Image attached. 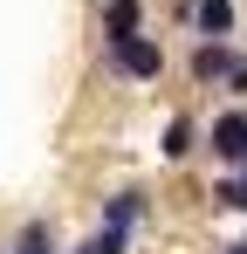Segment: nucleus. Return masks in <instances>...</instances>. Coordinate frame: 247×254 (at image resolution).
Returning <instances> with one entry per match:
<instances>
[{"label":"nucleus","mask_w":247,"mask_h":254,"mask_svg":"<svg viewBox=\"0 0 247 254\" xmlns=\"http://www.w3.org/2000/svg\"><path fill=\"white\" fill-rule=\"evenodd\" d=\"M0 254H7V248H0Z\"/></svg>","instance_id":"obj_13"},{"label":"nucleus","mask_w":247,"mask_h":254,"mask_svg":"<svg viewBox=\"0 0 247 254\" xmlns=\"http://www.w3.org/2000/svg\"><path fill=\"white\" fill-rule=\"evenodd\" d=\"M213 206H227V213H247V165L234 172V179H220V186H213Z\"/></svg>","instance_id":"obj_8"},{"label":"nucleus","mask_w":247,"mask_h":254,"mask_svg":"<svg viewBox=\"0 0 247 254\" xmlns=\"http://www.w3.org/2000/svg\"><path fill=\"white\" fill-rule=\"evenodd\" d=\"M124 35H144V7L137 0H103V42H124Z\"/></svg>","instance_id":"obj_5"},{"label":"nucleus","mask_w":247,"mask_h":254,"mask_svg":"<svg viewBox=\"0 0 247 254\" xmlns=\"http://www.w3.org/2000/svg\"><path fill=\"white\" fill-rule=\"evenodd\" d=\"M137 220H144V192H130V186H124V192H110V199H103V220H96V227L137 234Z\"/></svg>","instance_id":"obj_4"},{"label":"nucleus","mask_w":247,"mask_h":254,"mask_svg":"<svg viewBox=\"0 0 247 254\" xmlns=\"http://www.w3.org/2000/svg\"><path fill=\"white\" fill-rule=\"evenodd\" d=\"M192 144H199V124L179 110V117L165 124V137H158V158H165V165H179V158H192Z\"/></svg>","instance_id":"obj_6"},{"label":"nucleus","mask_w":247,"mask_h":254,"mask_svg":"<svg viewBox=\"0 0 247 254\" xmlns=\"http://www.w3.org/2000/svg\"><path fill=\"white\" fill-rule=\"evenodd\" d=\"M124 248H130V234H117V227H96V234H89L76 254H124Z\"/></svg>","instance_id":"obj_10"},{"label":"nucleus","mask_w":247,"mask_h":254,"mask_svg":"<svg viewBox=\"0 0 247 254\" xmlns=\"http://www.w3.org/2000/svg\"><path fill=\"white\" fill-rule=\"evenodd\" d=\"M227 96H247V55H241V69L227 76Z\"/></svg>","instance_id":"obj_11"},{"label":"nucleus","mask_w":247,"mask_h":254,"mask_svg":"<svg viewBox=\"0 0 247 254\" xmlns=\"http://www.w3.org/2000/svg\"><path fill=\"white\" fill-rule=\"evenodd\" d=\"M234 69H241L234 42H227V35H199V48H192V83H220V89H227Z\"/></svg>","instance_id":"obj_3"},{"label":"nucleus","mask_w":247,"mask_h":254,"mask_svg":"<svg viewBox=\"0 0 247 254\" xmlns=\"http://www.w3.org/2000/svg\"><path fill=\"white\" fill-rule=\"evenodd\" d=\"M227 254H247V241H241V248H227Z\"/></svg>","instance_id":"obj_12"},{"label":"nucleus","mask_w":247,"mask_h":254,"mask_svg":"<svg viewBox=\"0 0 247 254\" xmlns=\"http://www.w3.org/2000/svg\"><path fill=\"white\" fill-rule=\"evenodd\" d=\"M103 55H110V69H117L124 83H158V76H165L158 35H124V42H103Z\"/></svg>","instance_id":"obj_1"},{"label":"nucleus","mask_w":247,"mask_h":254,"mask_svg":"<svg viewBox=\"0 0 247 254\" xmlns=\"http://www.w3.org/2000/svg\"><path fill=\"white\" fill-rule=\"evenodd\" d=\"M14 254H55V227H48V220H28V227H21V248Z\"/></svg>","instance_id":"obj_9"},{"label":"nucleus","mask_w":247,"mask_h":254,"mask_svg":"<svg viewBox=\"0 0 247 254\" xmlns=\"http://www.w3.org/2000/svg\"><path fill=\"white\" fill-rule=\"evenodd\" d=\"M234 21H241L234 0H199V7H192V28H199V35H234Z\"/></svg>","instance_id":"obj_7"},{"label":"nucleus","mask_w":247,"mask_h":254,"mask_svg":"<svg viewBox=\"0 0 247 254\" xmlns=\"http://www.w3.org/2000/svg\"><path fill=\"white\" fill-rule=\"evenodd\" d=\"M206 151L220 165H247V110H220L206 124Z\"/></svg>","instance_id":"obj_2"}]
</instances>
